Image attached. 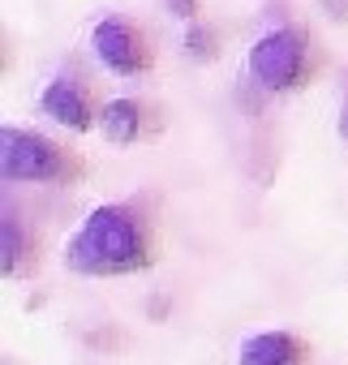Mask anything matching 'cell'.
Returning <instances> with one entry per match:
<instances>
[{"instance_id":"10","label":"cell","mask_w":348,"mask_h":365,"mask_svg":"<svg viewBox=\"0 0 348 365\" xmlns=\"http://www.w3.org/2000/svg\"><path fill=\"white\" fill-rule=\"evenodd\" d=\"M168 9L177 14L181 22H190V26L198 22V0H168Z\"/></svg>"},{"instance_id":"8","label":"cell","mask_w":348,"mask_h":365,"mask_svg":"<svg viewBox=\"0 0 348 365\" xmlns=\"http://www.w3.org/2000/svg\"><path fill=\"white\" fill-rule=\"evenodd\" d=\"M22 250H26L22 224H18L14 215H5V275H18V267H22Z\"/></svg>"},{"instance_id":"2","label":"cell","mask_w":348,"mask_h":365,"mask_svg":"<svg viewBox=\"0 0 348 365\" xmlns=\"http://www.w3.org/2000/svg\"><path fill=\"white\" fill-rule=\"evenodd\" d=\"M0 168H5V180H26V185H56V180H73L78 172L73 155L61 150L52 138L14 125L0 133Z\"/></svg>"},{"instance_id":"11","label":"cell","mask_w":348,"mask_h":365,"mask_svg":"<svg viewBox=\"0 0 348 365\" xmlns=\"http://www.w3.org/2000/svg\"><path fill=\"white\" fill-rule=\"evenodd\" d=\"M339 142L348 146V91H344V99H339Z\"/></svg>"},{"instance_id":"5","label":"cell","mask_w":348,"mask_h":365,"mask_svg":"<svg viewBox=\"0 0 348 365\" xmlns=\"http://www.w3.org/2000/svg\"><path fill=\"white\" fill-rule=\"evenodd\" d=\"M39 108H44L56 125H65V129H73V133H86V129L95 125L91 95H86V86H82L78 78H69V73H61V78H52V82L44 86Z\"/></svg>"},{"instance_id":"7","label":"cell","mask_w":348,"mask_h":365,"mask_svg":"<svg viewBox=\"0 0 348 365\" xmlns=\"http://www.w3.org/2000/svg\"><path fill=\"white\" fill-rule=\"evenodd\" d=\"M99 129H103L108 142L129 146V142L142 138V108H138L133 99H112V103H103V112H99Z\"/></svg>"},{"instance_id":"9","label":"cell","mask_w":348,"mask_h":365,"mask_svg":"<svg viewBox=\"0 0 348 365\" xmlns=\"http://www.w3.org/2000/svg\"><path fill=\"white\" fill-rule=\"evenodd\" d=\"M185 48L194 52V61H211V52H215V39H211V31H203L198 22L190 26V35H185Z\"/></svg>"},{"instance_id":"4","label":"cell","mask_w":348,"mask_h":365,"mask_svg":"<svg viewBox=\"0 0 348 365\" xmlns=\"http://www.w3.org/2000/svg\"><path fill=\"white\" fill-rule=\"evenodd\" d=\"M91 43H95V56H99L112 73H121V78H133V73H146V69H150V48H146L142 31L129 26V22L116 18V14L95 22Z\"/></svg>"},{"instance_id":"3","label":"cell","mask_w":348,"mask_h":365,"mask_svg":"<svg viewBox=\"0 0 348 365\" xmlns=\"http://www.w3.org/2000/svg\"><path fill=\"white\" fill-rule=\"evenodd\" d=\"M250 78L271 95H288L309 78V39L292 26L262 35L250 48Z\"/></svg>"},{"instance_id":"1","label":"cell","mask_w":348,"mask_h":365,"mask_svg":"<svg viewBox=\"0 0 348 365\" xmlns=\"http://www.w3.org/2000/svg\"><path fill=\"white\" fill-rule=\"evenodd\" d=\"M65 267L73 275H95V279L146 271L150 267V232H146V220L133 207H121V202L95 207L78 224V232L69 237Z\"/></svg>"},{"instance_id":"6","label":"cell","mask_w":348,"mask_h":365,"mask_svg":"<svg viewBox=\"0 0 348 365\" xmlns=\"http://www.w3.org/2000/svg\"><path fill=\"white\" fill-rule=\"evenodd\" d=\"M301 356H305V344L292 331H258L237 352L241 365H301Z\"/></svg>"}]
</instances>
